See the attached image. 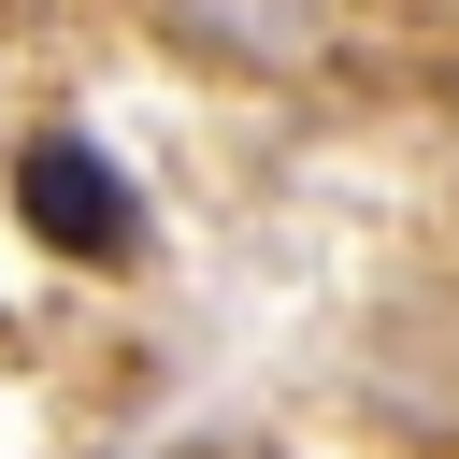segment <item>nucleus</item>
<instances>
[{"label":"nucleus","instance_id":"1","mask_svg":"<svg viewBox=\"0 0 459 459\" xmlns=\"http://www.w3.org/2000/svg\"><path fill=\"white\" fill-rule=\"evenodd\" d=\"M14 215H29L57 258H86V273H115V258L143 244V201H129V172H115L86 129H43V143L14 158Z\"/></svg>","mask_w":459,"mask_h":459}]
</instances>
